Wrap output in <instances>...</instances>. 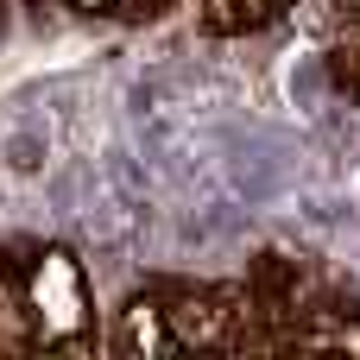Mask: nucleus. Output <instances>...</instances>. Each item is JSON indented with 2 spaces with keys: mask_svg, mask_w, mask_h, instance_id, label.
<instances>
[{
  "mask_svg": "<svg viewBox=\"0 0 360 360\" xmlns=\"http://www.w3.org/2000/svg\"><path fill=\"white\" fill-rule=\"evenodd\" d=\"M209 139H215V165H221V184L247 202V209H272V202H291L310 177L297 165V152L259 127V120H209Z\"/></svg>",
  "mask_w": 360,
  "mask_h": 360,
  "instance_id": "1",
  "label": "nucleus"
},
{
  "mask_svg": "<svg viewBox=\"0 0 360 360\" xmlns=\"http://www.w3.org/2000/svg\"><path fill=\"white\" fill-rule=\"evenodd\" d=\"M0 165L13 177H51V120L44 114H25L0 133Z\"/></svg>",
  "mask_w": 360,
  "mask_h": 360,
  "instance_id": "2",
  "label": "nucleus"
},
{
  "mask_svg": "<svg viewBox=\"0 0 360 360\" xmlns=\"http://www.w3.org/2000/svg\"><path fill=\"white\" fill-rule=\"evenodd\" d=\"M38 304H44L57 323H76V310H82V304H76V285H70V266H63V259H51V266H44V278H38Z\"/></svg>",
  "mask_w": 360,
  "mask_h": 360,
  "instance_id": "3",
  "label": "nucleus"
},
{
  "mask_svg": "<svg viewBox=\"0 0 360 360\" xmlns=\"http://www.w3.org/2000/svg\"><path fill=\"white\" fill-rule=\"evenodd\" d=\"M291 101H304V114H316V101H323V76H316L310 57L291 63Z\"/></svg>",
  "mask_w": 360,
  "mask_h": 360,
  "instance_id": "4",
  "label": "nucleus"
}]
</instances>
